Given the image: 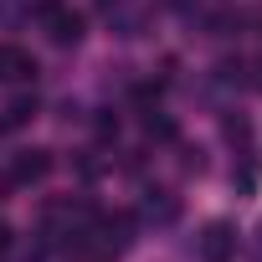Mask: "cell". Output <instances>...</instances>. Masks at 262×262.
Masks as SVG:
<instances>
[{"label":"cell","mask_w":262,"mask_h":262,"mask_svg":"<svg viewBox=\"0 0 262 262\" xmlns=\"http://www.w3.org/2000/svg\"><path fill=\"white\" fill-rule=\"evenodd\" d=\"M26 72H36V62H31L26 52H16V47H0V82L26 77Z\"/></svg>","instance_id":"cell-1"},{"label":"cell","mask_w":262,"mask_h":262,"mask_svg":"<svg viewBox=\"0 0 262 262\" xmlns=\"http://www.w3.org/2000/svg\"><path fill=\"white\" fill-rule=\"evenodd\" d=\"M52 26H57V31H52L57 41H77V31H82V21H77V16H57Z\"/></svg>","instance_id":"cell-2"}]
</instances>
